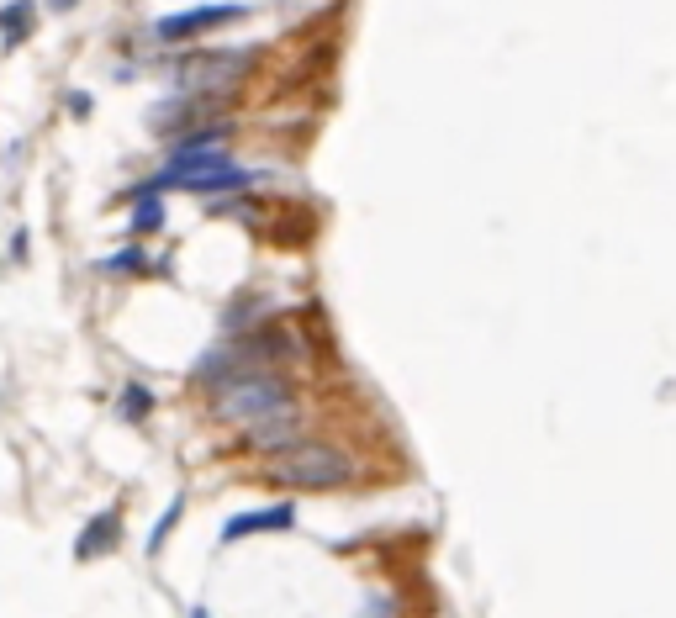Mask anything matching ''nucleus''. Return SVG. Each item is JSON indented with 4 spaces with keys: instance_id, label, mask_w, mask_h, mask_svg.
I'll return each instance as SVG.
<instances>
[{
    "instance_id": "f257e3e1",
    "label": "nucleus",
    "mask_w": 676,
    "mask_h": 618,
    "mask_svg": "<svg viewBox=\"0 0 676 618\" xmlns=\"http://www.w3.org/2000/svg\"><path fill=\"white\" fill-rule=\"evenodd\" d=\"M275 412H296V386L280 370H238V376L212 386V418L249 428Z\"/></svg>"
},
{
    "instance_id": "f03ea898",
    "label": "nucleus",
    "mask_w": 676,
    "mask_h": 618,
    "mask_svg": "<svg viewBox=\"0 0 676 618\" xmlns=\"http://www.w3.org/2000/svg\"><path fill=\"white\" fill-rule=\"evenodd\" d=\"M354 476V460L333 444L317 439H296L291 449L270 455V481L275 486H296V492H328V486H344Z\"/></svg>"
},
{
    "instance_id": "7ed1b4c3",
    "label": "nucleus",
    "mask_w": 676,
    "mask_h": 618,
    "mask_svg": "<svg viewBox=\"0 0 676 618\" xmlns=\"http://www.w3.org/2000/svg\"><path fill=\"white\" fill-rule=\"evenodd\" d=\"M286 354H296V339L280 328H265V333H238V339L206 349L196 360V381H228L238 376V370H275V360H286Z\"/></svg>"
},
{
    "instance_id": "20e7f679",
    "label": "nucleus",
    "mask_w": 676,
    "mask_h": 618,
    "mask_svg": "<svg viewBox=\"0 0 676 618\" xmlns=\"http://www.w3.org/2000/svg\"><path fill=\"white\" fill-rule=\"evenodd\" d=\"M243 64H249V53H185V59L175 64V80L185 96H222Z\"/></svg>"
},
{
    "instance_id": "39448f33",
    "label": "nucleus",
    "mask_w": 676,
    "mask_h": 618,
    "mask_svg": "<svg viewBox=\"0 0 676 618\" xmlns=\"http://www.w3.org/2000/svg\"><path fill=\"white\" fill-rule=\"evenodd\" d=\"M243 16H249V6H238V0H228V6H191V11H180V16H159L154 37H159V43H185V37L233 27V22H243Z\"/></svg>"
},
{
    "instance_id": "423d86ee",
    "label": "nucleus",
    "mask_w": 676,
    "mask_h": 618,
    "mask_svg": "<svg viewBox=\"0 0 676 618\" xmlns=\"http://www.w3.org/2000/svg\"><path fill=\"white\" fill-rule=\"evenodd\" d=\"M296 529V508L291 502H275V508H254V513H238L222 523V545H238V539L249 534H286Z\"/></svg>"
},
{
    "instance_id": "0eeeda50",
    "label": "nucleus",
    "mask_w": 676,
    "mask_h": 618,
    "mask_svg": "<svg viewBox=\"0 0 676 618\" xmlns=\"http://www.w3.org/2000/svg\"><path fill=\"white\" fill-rule=\"evenodd\" d=\"M117 545H122V513L117 508H101L80 529V539H74V555H80V560H106Z\"/></svg>"
},
{
    "instance_id": "6e6552de",
    "label": "nucleus",
    "mask_w": 676,
    "mask_h": 618,
    "mask_svg": "<svg viewBox=\"0 0 676 618\" xmlns=\"http://www.w3.org/2000/svg\"><path fill=\"white\" fill-rule=\"evenodd\" d=\"M243 439H249V449H259V455H280V449H291L302 439V418H296V412H275V418H259V423L243 428Z\"/></svg>"
},
{
    "instance_id": "1a4fd4ad",
    "label": "nucleus",
    "mask_w": 676,
    "mask_h": 618,
    "mask_svg": "<svg viewBox=\"0 0 676 618\" xmlns=\"http://www.w3.org/2000/svg\"><path fill=\"white\" fill-rule=\"evenodd\" d=\"M37 27V0H11V6H0V43L6 48H22Z\"/></svg>"
},
{
    "instance_id": "9d476101",
    "label": "nucleus",
    "mask_w": 676,
    "mask_h": 618,
    "mask_svg": "<svg viewBox=\"0 0 676 618\" xmlns=\"http://www.w3.org/2000/svg\"><path fill=\"white\" fill-rule=\"evenodd\" d=\"M117 407H122V418H127V423H143L148 412H154V391L138 386V381H127V386H122V397H117Z\"/></svg>"
},
{
    "instance_id": "9b49d317",
    "label": "nucleus",
    "mask_w": 676,
    "mask_h": 618,
    "mask_svg": "<svg viewBox=\"0 0 676 618\" xmlns=\"http://www.w3.org/2000/svg\"><path fill=\"white\" fill-rule=\"evenodd\" d=\"M159 228H164L159 191H138V206H133V233H159Z\"/></svg>"
},
{
    "instance_id": "f8f14e48",
    "label": "nucleus",
    "mask_w": 676,
    "mask_h": 618,
    "mask_svg": "<svg viewBox=\"0 0 676 618\" xmlns=\"http://www.w3.org/2000/svg\"><path fill=\"white\" fill-rule=\"evenodd\" d=\"M180 513H185V497H175V502H169V508H164V518L154 523V534H148V550H164V539H169V529H175V523H180Z\"/></svg>"
},
{
    "instance_id": "ddd939ff",
    "label": "nucleus",
    "mask_w": 676,
    "mask_h": 618,
    "mask_svg": "<svg viewBox=\"0 0 676 618\" xmlns=\"http://www.w3.org/2000/svg\"><path fill=\"white\" fill-rule=\"evenodd\" d=\"M106 270H111V275H143V270H148V254H143V249H117V254L106 259Z\"/></svg>"
},
{
    "instance_id": "4468645a",
    "label": "nucleus",
    "mask_w": 676,
    "mask_h": 618,
    "mask_svg": "<svg viewBox=\"0 0 676 618\" xmlns=\"http://www.w3.org/2000/svg\"><path fill=\"white\" fill-rule=\"evenodd\" d=\"M69 111H74V117H90V111H96V101H90V96H80V90H74V96H69Z\"/></svg>"
},
{
    "instance_id": "2eb2a0df",
    "label": "nucleus",
    "mask_w": 676,
    "mask_h": 618,
    "mask_svg": "<svg viewBox=\"0 0 676 618\" xmlns=\"http://www.w3.org/2000/svg\"><path fill=\"white\" fill-rule=\"evenodd\" d=\"M69 6H80V0H53V11H69Z\"/></svg>"
}]
</instances>
